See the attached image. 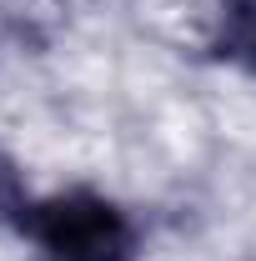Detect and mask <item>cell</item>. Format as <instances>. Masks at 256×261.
<instances>
[{
  "instance_id": "1",
  "label": "cell",
  "mask_w": 256,
  "mask_h": 261,
  "mask_svg": "<svg viewBox=\"0 0 256 261\" xmlns=\"http://www.w3.org/2000/svg\"><path fill=\"white\" fill-rule=\"evenodd\" d=\"M20 231L40 246L45 261H131L136 231L131 221L91 191H70L20 206Z\"/></svg>"
},
{
  "instance_id": "2",
  "label": "cell",
  "mask_w": 256,
  "mask_h": 261,
  "mask_svg": "<svg viewBox=\"0 0 256 261\" xmlns=\"http://www.w3.org/2000/svg\"><path fill=\"white\" fill-rule=\"evenodd\" d=\"M216 50L241 70L256 75V0H221V31H216Z\"/></svg>"
},
{
  "instance_id": "3",
  "label": "cell",
  "mask_w": 256,
  "mask_h": 261,
  "mask_svg": "<svg viewBox=\"0 0 256 261\" xmlns=\"http://www.w3.org/2000/svg\"><path fill=\"white\" fill-rule=\"evenodd\" d=\"M0 211H20V186H15V171L0 156Z\"/></svg>"
}]
</instances>
